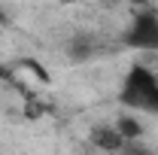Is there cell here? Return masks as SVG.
<instances>
[{"mask_svg": "<svg viewBox=\"0 0 158 155\" xmlns=\"http://www.w3.org/2000/svg\"><path fill=\"white\" fill-rule=\"evenodd\" d=\"M118 103L134 110V113L158 116V73L146 64H134L122 79Z\"/></svg>", "mask_w": 158, "mask_h": 155, "instance_id": "cell-1", "label": "cell"}, {"mask_svg": "<svg viewBox=\"0 0 158 155\" xmlns=\"http://www.w3.org/2000/svg\"><path fill=\"white\" fill-rule=\"evenodd\" d=\"M125 43L140 52H158V12L155 9H137L131 12L125 27Z\"/></svg>", "mask_w": 158, "mask_h": 155, "instance_id": "cell-2", "label": "cell"}, {"mask_svg": "<svg viewBox=\"0 0 158 155\" xmlns=\"http://www.w3.org/2000/svg\"><path fill=\"white\" fill-rule=\"evenodd\" d=\"M91 146H98L100 152H125V140H122V134L116 131V125H98V128H91Z\"/></svg>", "mask_w": 158, "mask_h": 155, "instance_id": "cell-3", "label": "cell"}, {"mask_svg": "<svg viewBox=\"0 0 158 155\" xmlns=\"http://www.w3.org/2000/svg\"><path fill=\"white\" fill-rule=\"evenodd\" d=\"M113 125H116V131L122 134V140H125V143H137L140 137H143V122H140L134 113H122Z\"/></svg>", "mask_w": 158, "mask_h": 155, "instance_id": "cell-4", "label": "cell"}, {"mask_svg": "<svg viewBox=\"0 0 158 155\" xmlns=\"http://www.w3.org/2000/svg\"><path fill=\"white\" fill-rule=\"evenodd\" d=\"M3 79H9V73H6V67L0 64V82H3Z\"/></svg>", "mask_w": 158, "mask_h": 155, "instance_id": "cell-5", "label": "cell"}, {"mask_svg": "<svg viewBox=\"0 0 158 155\" xmlns=\"http://www.w3.org/2000/svg\"><path fill=\"white\" fill-rule=\"evenodd\" d=\"M98 3H116V0H98Z\"/></svg>", "mask_w": 158, "mask_h": 155, "instance_id": "cell-6", "label": "cell"}, {"mask_svg": "<svg viewBox=\"0 0 158 155\" xmlns=\"http://www.w3.org/2000/svg\"><path fill=\"white\" fill-rule=\"evenodd\" d=\"M146 155H158V152H146Z\"/></svg>", "mask_w": 158, "mask_h": 155, "instance_id": "cell-7", "label": "cell"}, {"mask_svg": "<svg viewBox=\"0 0 158 155\" xmlns=\"http://www.w3.org/2000/svg\"><path fill=\"white\" fill-rule=\"evenodd\" d=\"M0 21H6V19H3V15H0Z\"/></svg>", "mask_w": 158, "mask_h": 155, "instance_id": "cell-8", "label": "cell"}]
</instances>
